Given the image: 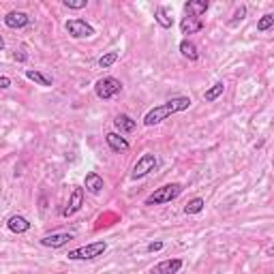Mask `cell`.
I'll list each match as a JSON object with an SVG mask.
<instances>
[{
    "label": "cell",
    "mask_w": 274,
    "mask_h": 274,
    "mask_svg": "<svg viewBox=\"0 0 274 274\" xmlns=\"http://www.w3.org/2000/svg\"><path fill=\"white\" fill-rule=\"evenodd\" d=\"M64 28H67V32L73 39H90V37H94V28L86 19H80V17L69 19L67 24H64Z\"/></svg>",
    "instance_id": "5"
},
{
    "label": "cell",
    "mask_w": 274,
    "mask_h": 274,
    "mask_svg": "<svg viewBox=\"0 0 274 274\" xmlns=\"http://www.w3.org/2000/svg\"><path fill=\"white\" fill-rule=\"evenodd\" d=\"M182 193V184L178 182H171V184H165L157 189L152 195L146 197V206H161V204H169L171 200H176V197Z\"/></svg>",
    "instance_id": "2"
},
{
    "label": "cell",
    "mask_w": 274,
    "mask_h": 274,
    "mask_svg": "<svg viewBox=\"0 0 274 274\" xmlns=\"http://www.w3.org/2000/svg\"><path fill=\"white\" fill-rule=\"evenodd\" d=\"M157 169V157L155 155H144L141 157L137 163H135V167H133V173H131V176H133L135 180L137 178H144V176H148L150 171H155Z\"/></svg>",
    "instance_id": "6"
},
{
    "label": "cell",
    "mask_w": 274,
    "mask_h": 274,
    "mask_svg": "<svg viewBox=\"0 0 274 274\" xmlns=\"http://www.w3.org/2000/svg\"><path fill=\"white\" fill-rule=\"evenodd\" d=\"M120 90H122V82L116 80V78H103V80H98L94 84V94L98 98H103V101L120 94Z\"/></svg>",
    "instance_id": "4"
},
{
    "label": "cell",
    "mask_w": 274,
    "mask_h": 274,
    "mask_svg": "<svg viewBox=\"0 0 274 274\" xmlns=\"http://www.w3.org/2000/svg\"><path fill=\"white\" fill-rule=\"evenodd\" d=\"M182 268V259H165L152 268V274H176Z\"/></svg>",
    "instance_id": "10"
},
{
    "label": "cell",
    "mask_w": 274,
    "mask_h": 274,
    "mask_svg": "<svg viewBox=\"0 0 274 274\" xmlns=\"http://www.w3.org/2000/svg\"><path fill=\"white\" fill-rule=\"evenodd\" d=\"M189 107H191V98L189 96H176V98H171V101H167V103L152 107L150 112L144 116V124L146 127H155V124L163 122V120H167L169 116L180 114V112H184V109H189Z\"/></svg>",
    "instance_id": "1"
},
{
    "label": "cell",
    "mask_w": 274,
    "mask_h": 274,
    "mask_svg": "<svg viewBox=\"0 0 274 274\" xmlns=\"http://www.w3.org/2000/svg\"><path fill=\"white\" fill-rule=\"evenodd\" d=\"M244 15H246V7L244 5H240V9L234 13V19H232V24H238V21H242L244 19Z\"/></svg>",
    "instance_id": "25"
},
{
    "label": "cell",
    "mask_w": 274,
    "mask_h": 274,
    "mask_svg": "<svg viewBox=\"0 0 274 274\" xmlns=\"http://www.w3.org/2000/svg\"><path fill=\"white\" fill-rule=\"evenodd\" d=\"M105 141H107V146L112 148L114 152H127L131 146H129V141L124 137H120L118 133H107L105 135Z\"/></svg>",
    "instance_id": "15"
},
{
    "label": "cell",
    "mask_w": 274,
    "mask_h": 274,
    "mask_svg": "<svg viewBox=\"0 0 274 274\" xmlns=\"http://www.w3.org/2000/svg\"><path fill=\"white\" fill-rule=\"evenodd\" d=\"M204 28V21L200 17H191V15H186L182 17L180 21V30H182V35H195V32H200Z\"/></svg>",
    "instance_id": "12"
},
{
    "label": "cell",
    "mask_w": 274,
    "mask_h": 274,
    "mask_svg": "<svg viewBox=\"0 0 274 274\" xmlns=\"http://www.w3.org/2000/svg\"><path fill=\"white\" fill-rule=\"evenodd\" d=\"M9 86H11V78H7V75H0V88H9Z\"/></svg>",
    "instance_id": "27"
},
{
    "label": "cell",
    "mask_w": 274,
    "mask_h": 274,
    "mask_svg": "<svg viewBox=\"0 0 274 274\" xmlns=\"http://www.w3.org/2000/svg\"><path fill=\"white\" fill-rule=\"evenodd\" d=\"M204 206H206V202L202 200V197H195V200H191L189 204L184 206V212L186 214H200L204 210Z\"/></svg>",
    "instance_id": "21"
},
{
    "label": "cell",
    "mask_w": 274,
    "mask_h": 274,
    "mask_svg": "<svg viewBox=\"0 0 274 274\" xmlns=\"http://www.w3.org/2000/svg\"><path fill=\"white\" fill-rule=\"evenodd\" d=\"M84 206V189H80V186H75L73 193H71V200H69V206L62 210V216H71L80 210V208Z\"/></svg>",
    "instance_id": "7"
},
{
    "label": "cell",
    "mask_w": 274,
    "mask_h": 274,
    "mask_svg": "<svg viewBox=\"0 0 274 274\" xmlns=\"http://www.w3.org/2000/svg\"><path fill=\"white\" fill-rule=\"evenodd\" d=\"M116 60H118V52H107L105 56L98 58V67H101V69H109Z\"/></svg>",
    "instance_id": "22"
},
{
    "label": "cell",
    "mask_w": 274,
    "mask_h": 274,
    "mask_svg": "<svg viewBox=\"0 0 274 274\" xmlns=\"http://www.w3.org/2000/svg\"><path fill=\"white\" fill-rule=\"evenodd\" d=\"M155 17H157V21H159V26H161V28H171V26H173V19L169 17V13H167V9H165V7H157Z\"/></svg>",
    "instance_id": "19"
},
{
    "label": "cell",
    "mask_w": 274,
    "mask_h": 274,
    "mask_svg": "<svg viewBox=\"0 0 274 274\" xmlns=\"http://www.w3.org/2000/svg\"><path fill=\"white\" fill-rule=\"evenodd\" d=\"M3 49H5V39L0 37V52H3Z\"/></svg>",
    "instance_id": "29"
},
{
    "label": "cell",
    "mask_w": 274,
    "mask_h": 274,
    "mask_svg": "<svg viewBox=\"0 0 274 274\" xmlns=\"http://www.w3.org/2000/svg\"><path fill=\"white\" fill-rule=\"evenodd\" d=\"M73 240V234H49L45 238H41V244L47 246V248H60L67 242Z\"/></svg>",
    "instance_id": "8"
},
{
    "label": "cell",
    "mask_w": 274,
    "mask_h": 274,
    "mask_svg": "<svg viewBox=\"0 0 274 274\" xmlns=\"http://www.w3.org/2000/svg\"><path fill=\"white\" fill-rule=\"evenodd\" d=\"M114 124H116V129L120 131V133H133L135 127H137L135 120L131 118V116H127V114H120V116H116Z\"/></svg>",
    "instance_id": "16"
},
{
    "label": "cell",
    "mask_w": 274,
    "mask_h": 274,
    "mask_svg": "<svg viewBox=\"0 0 274 274\" xmlns=\"http://www.w3.org/2000/svg\"><path fill=\"white\" fill-rule=\"evenodd\" d=\"M105 248L107 244L103 242V240H98V242H90V244H86V246H80V248H73L69 251V259L71 261H88V259H96V257H101L105 253Z\"/></svg>",
    "instance_id": "3"
},
{
    "label": "cell",
    "mask_w": 274,
    "mask_h": 274,
    "mask_svg": "<svg viewBox=\"0 0 274 274\" xmlns=\"http://www.w3.org/2000/svg\"><path fill=\"white\" fill-rule=\"evenodd\" d=\"M84 184H86V189H88L90 193H94V195L101 193V191H103V186H105L103 178L98 176L96 171H88V173H86V180H84Z\"/></svg>",
    "instance_id": "13"
},
{
    "label": "cell",
    "mask_w": 274,
    "mask_h": 274,
    "mask_svg": "<svg viewBox=\"0 0 274 274\" xmlns=\"http://www.w3.org/2000/svg\"><path fill=\"white\" fill-rule=\"evenodd\" d=\"M208 7H210V3L208 0H191V3H186L184 9H186V13H189L191 17H202Z\"/></svg>",
    "instance_id": "14"
},
{
    "label": "cell",
    "mask_w": 274,
    "mask_h": 274,
    "mask_svg": "<svg viewBox=\"0 0 274 274\" xmlns=\"http://www.w3.org/2000/svg\"><path fill=\"white\" fill-rule=\"evenodd\" d=\"M28 21H30V17L24 13V11H11V13L5 15V24H7L9 28H13V30L28 26Z\"/></svg>",
    "instance_id": "9"
},
{
    "label": "cell",
    "mask_w": 274,
    "mask_h": 274,
    "mask_svg": "<svg viewBox=\"0 0 274 274\" xmlns=\"http://www.w3.org/2000/svg\"><path fill=\"white\" fill-rule=\"evenodd\" d=\"M26 78L32 80L35 84H39V86H45V88L54 84V80L49 78V75H45L43 71H37V69H28V71H26Z\"/></svg>",
    "instance_id": "18"
},
{
    "label": "cell",
    "mask_w": 274,
    "mask_h": 274,
    "mask_svg": "<svg viewBox=\"0 0 274 274\" xmlns=\"http://www.w3.org/2000/svg\"><path fill=\"white\" fill-rule=\"evenodd\" d=\"M86 5H88V0H64L67 9H84Z\"/></svg>",
    "instance_id": "24"
},
{
    "label": "cell",
    "mask_w": 274,
    "mask_h": 274,
    "mask_svg": "<svg viewBox=\"0 0 274 274\" xmlns=\"http://www.w3.org/2000/svg\"><path fill=\"white\" fill-rule=\"evenodd\" d=\"M7 227H9L13 234H26L28 229H30V223H28V218H26V216H21V214H13V216H9Z\"/></svg>",
    "instance_id": "11"
},
{
    "label": "cell",
    "mask_w": 274,
    "mask_h": 274,
    "mask_svg": "<svg viewBox=\"0 0 274 274\" xmlns=\"http://www.w3.org/2000/svg\"><path fill=\"white\" fill-rule=\"evenodd\" d=\"M161 248H163V242H161V240H157V242L148 244V253H157V251H161Z\"/></svg>",
    "instance_id": "26"
},
{
    "label": "cell",
    "mask_w": 274,
    "mask_h": 274,
    "mask_svg": "<svg viewBox=\"0 0 274 274\" xmlns=\"http://www.w3.org/2000/svg\"><path fill=\"white\" fill-rule=\"evenodd\" d=\"M274 26V15H264L259 21H257V30L259 32H266V30H270Z\"/></svg>",
    "instance_id": "23"
},
{
    "label": "cell",
    "mask_w": 274,
    "mask_h": 274,
    "mask_svg": "<svg viewBox=\"0 0 274 274\" xmlns=\"http://www.w3.org/2000/svg\"><path fill=\"white\" fill-rule=\"evenodd\" d=\"M180 54L186 58V60H191V62H195L197 58H200V52H197V45L193 41H189V39H184L182 43H180Z\"/></svg>",
    "instance_id": "17"
},
{
    "label": "cell",
    "mask_w": 274,
    "mask_h": 274,
    "mask_svg": "<svg viewBox=\"0 0 274 274\" xmlns=\"http://www.w3.org/2000/svg\"><path fill=\"white\" fill-rule=\"evenodd\" d=\"M15 60H26V54L24 52H15Z\"/></svg>",
    "instance_id": "28"
},
{
    "label": "cell",
    "mask_w": 274,
    "mask_h": 274,
    "mask_svg": "<svg viewBox=\"0 0 274 274\" xmlns=\"http://www.w3.org/2000/svg\"><path fill=\"white\" fill-rule=\"evenodd\" d=\"M223 90H225V84H223V82H216L212 88H208V90L204 92V98H206L208 103H212V101H216V98L223 94Z\"/></svg>",
    "instance_id": "20"
}]
</instances>
